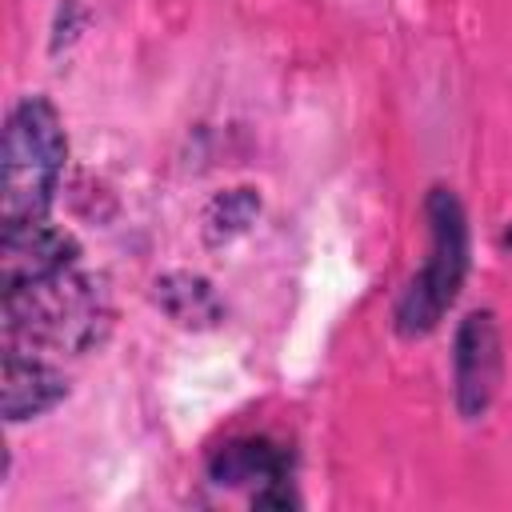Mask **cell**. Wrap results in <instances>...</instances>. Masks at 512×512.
I'll return each instance as SVG.
<instances>
[{"instance_id":"6da1fadb","label":"cell","mask_w":512,"mask_h":512,"mask_svg":"<svg viewBox=\"0 0 512 512\" xmlns=\"http://www.w3.org/2000/svg\"><path fill=\"white\" fill-rule=\"evenodd\" d=\"M108 324L112 308L100 280L76 264L4 292V352L48 360L56 352H92L108 336Z\"/></svg>"},{"instance_id":"7a4b0ae2","label":"cell","mask_w":512,"mask_h":512,"mask_svg":"<svg viewBox=\"0 0 512 512\" xmlns=\"http://www.w3.org/2000/svg\"><path fill=\"white\" fill-rule=\"evenodd\" d=\"M68 160V136L60 112L44 96H24L4 124V228L44 220Z\"/></svg>"},{"instance_id":"3957f363","label":"cell","mask_w":512,"mask_h":512,"mask_svg":"<svg viewBox=\"0 0 512 512\" xmlns=\"http://www.w3.org/2000/svg\"><path fill=\"white\" fill-rule=\"evenodd\" d=\"M424 220H428V256L396 300L400 336H428L444 320L468 276V216L460 196L436 184L424 200Z\"/></svg>"},{"instance_id":"277c9868","label":"cell","mask_w":512,"mask_h":512,"mask_svg":"<svg viewBox=\"0 0 512 512\" xmlns=\"http://www.w3.org/2000/svg\"><path fill=\"white\" fill-rule=\"evenodd\" d=\"M504 376V352H500V328L488 308L468 312L456 328L452 348V380H456V408L464 420H480L488 404L496 400Z\"/></svg>"},{"instance_id":"5b68a950","label":"cell","mask_w":512,"mask_h":512,"mask_svg":"<svg viewBox=\"0 0 512 512\" xmlns=\"http://www.w3.org/2000/svg\"><path fill=\"white\" fill-rule=\"evenodd\" d=\"M208 476L216 484H252V504L256 508H268V504H296L288 496V476H292V460L284 452V444L268 440V436H244V440H232L224 444L212 464H208Z\"/></svg>"},{"instance_id":"8992f818","label":"cell","mask_w":512,"mask_h":512,"mask_svg":"<svg viewBox=\"0 0 512 512\" xmlns=\"http://www.w3.org/2000/svg\"><path fill=\"white\" fill-rule=\"evenodd\" d=\"M80 256L76 240L60 228H52L48 220H32V224H16L4 228L0 240V288H20L44 276H56L64 268H72Z\"/></svg>"},{"instance_id":"52a82bcc","label":"cell","mask_w":512,"mask_h":512,"mask_svg":"<svg viewBox=\"0 0 512 512\" xmlns=\"http://www.w3.org/2000/svg\"><path fill=\"white\" fill-rule=\"evenodd\" d=\"M0 384H4L8 424L36 420L68 396V376L48 356H32V352H4V380Z\"/></svg>"},{"instance_id":"ba28073f","label":"cell","mask_w":512,"mask_h":512,"mask_svg":"<svg viewBox=\"0 0 512 512\" xmlns=\"http://www.w3.org/2000/svg\"><path fill=\"white\" fill-rule=\"evenodd\" d=\"M156 300L176 324H212L220 316V300L212 296L208 280L188 276V272H172L156 280Z\"/></svg>"},{"instance_id":"9c48e42d","label":"cell","mask_w":512,"mask_h":512,"mask_svg":"<svg viewBox=\"0 0 512 512\" xmlns=\"http://www.w3.org/2000/svg\"><path fill=\"white\" fill-rule=\"evenodd\" d=\"M256 212H260V196L252 188H232V192H224L212 204V212H208V236L212 240H220V236L228 240L232 232H244Z\"/></svg>"},{"instance_id":"30bf717a","label":"cell","mask_w":512,"mask_h":512,"mask_svg":"<svg viewBox=\"0 0 512 512\" xmlns=\"http://www.w3.org/2000/svg\"><path fill=\"white\" fill-rule=\"evenodd\" d=\"M504 244H512V228H508V232H504Z\"/></svg>"}]
</instances>
